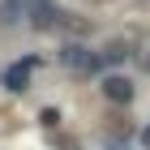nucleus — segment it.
<instances>
[{"instance_id": "nucleus-1", "label": "nucleus", "mask_w": 150, "mask_h": 150, "mask_svg": "<svg viewBox=\"0 0 150 150\" xmlns=\"http://www.w3.org/2000/svg\"><path fill=\"white\" fill-rule=\"evenodd\" d=\"M103 94L112 99V103H129V99H133V86H129L125 77H107L103 81Z\"/></svg>"}, {"instance_id": "nucleus-2", "label": "nucleus", "mask_w": 150, "mask_h": 150, "mask_svg": "<svg viewBox=\"0 0 150 150\" xmlns=\"http://www.w3.org/2000/svg\"><path fill=\"white\" fill-rule=\"evenodd\" d=\"M64 60H69L73 69L90 73V69H99V60H103V56H90V52H81V47H69V52H64Z\"/></svg>"}, {"instance_id": "nucleus-3", "label": "nucleus", "mask_w": 150, "mask_h": 150, "mask_svg": "<svg viewBox=\"0 0 150 150\" xmlns=\"http://www.w3.org/2000/svg\"><path fill=\"white\" fill-rule=\"evenodd\" d=\"M133 52H137V43H133V39H112V43L103 47V60H125V56H133Z\"/></svg>"}, {"instance_id": "nucleus-4", "label": "nucleus", "mask_w": 150, "mask_h": 150, "mask_svg": "<svg viewBox=\"0 0 150 150\" xmlns=\"http://www.w3.org/2000/svg\"><path fill=\"white\" fill-rule=\"evenodd\" d=\"M26 77H30V69L26 64H13L9 69V90H26Z\"/></svg>"}, {"instance_id": "nucleus-5", "label": "nucleus", "mask_w": 150, "mask_h": 150, "mask_svg": "<svg viewBox=\"0 0 150 150\" xmlns=\"http://www.w3.org/2000/svg\"><path fill=\"white\" fill-rule=\"evenodd\" d=\"M133 56H137V64H142V69H146V73H150V39H146V43H142V47H137V52H133Z\"/></svg>"}, {"instance_id": "nucleus-6", "label": "nucleus", "mask_w": 150, "mask_h": 150, "mask_svg": "<svg viewBox=\"0 0 150 150\" xmlns=\"http://www.w3.org/2000/svg\"><path fill=\"white\" fill-rule=\"evenodd\" d=\"M142 142H146V150H150V129H146V133H142Z\"/></svg>"}]
</instances>
